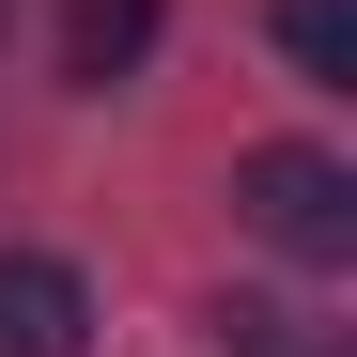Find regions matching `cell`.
Returning <instances> with one entry per match:
<instances>
[{"instance_id": "2", "label": "cell", "mask_w": 357, "mask_h": 357, "mask_svg": "<svg viewBox=\"0 0 357 357\" xmlns=\"http://www.w3.org/2000/svg\"><path fill=\"white\" fill-rule=\"evenodd\" d=\"M93 342V280L63 249H0V357H78Z\"/></svg>"}, {"instance_id": "1", "label": "cell", "mask_w": 357, "mask_h": 357, "mask_svg": "<svg viewBox=\"0 0 357 357\" xmlns=\"http://www.w3.org/2000/svg\"><path fill=\"white\" fill-rule=\"evenodd\" d=\"M233 218H249L280 264H357V171L326 140H264L249 171H233Z\"/></svg>"}, {"instance_id": "3", "label": "cell", "mask_w": 357, "mask_h": 357, "mask_svg": "<svg viewBox=\"0 0 357 357\" xmlns=\"http://www.w3.org/2000/svg\"><path fill=\"white\" fill-rule=\"evenodd\" d=\"M140 47H155V0H78V16H63V78H78V93H109Z\"/></svg>"}, {"instance_id": "4", "label": "cell", "mask_w": 357, "mask_h": 357, "mask_svg": "<svg viewBox=\"0 0 357 357\" xmlns=\"http://www.w3.org/2000/svg\"><path fill=\"white\" fill-rule=\"evenodd\" d=\"M280 47H295V78L357 93V0H280Z\"/></svg>"}]
</instances>
